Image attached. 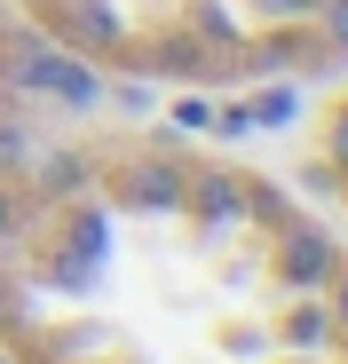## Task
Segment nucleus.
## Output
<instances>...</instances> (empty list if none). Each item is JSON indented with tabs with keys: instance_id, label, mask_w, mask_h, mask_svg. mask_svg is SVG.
<instances>
[{
	"instance_id": "obj_10",
	"label": "nucleus",
	"mask_w": 348,
	"mask_h": 364,
	"mask_svg": "<svg viewBox=\"0 0 348 364\" xmlns=\"http://www.w3.org/2000/svg\"><path fill=\"white\" fill-rule=\"evenodd\" d=\"M285 333H293V348H309V341H325V309H293V325H285Z\"/></svg>"
},
{
	"instance_id": "obj_2",
	"label": "nucleus",
	"mask_w": 348,
	"mask_h": 364,
	"mask_svg": "<svg viewBox=\"0 0 348 364\" xmlns=\"http://www.w3.org/2000/svg\"><path fill=\"white\" fill-rule=\"evenodd\" d=\"M277 277H285V285H325V277H332V246H325L317 230H293L285 254H277Z\"/></svg>"
},
{
	"instance_id": "obj_1",
	"label": "nucleus",
	"mask_w": 348,
	"mask_h": 364,
	"mask_svg": "<svg viewBox=\"0 0 348 364\" xmlns=\"http://www.w3.org/2000/svg\"><path fill=\"white\" fill-rule=\"evenodd\" d=\"M9 80H16V87H48L55 103H95V95H103V80H95L87 64H72V55H55V48H24Z\"/></svg>"
},
{
	"instance_id": "obj_3",
	"label": "nucleus",
	"mask_w": 348,
	"mask_h": 364,
	"mask_svg": "<svg viewBox=\"0 0 348 364\" xmlns=\"http://www.w3.org/2000/svg\"><path fill=\"white\" fill-rule=\"evenodd\" d=\"M127 198L135 206H183V174H174V166H135Z\"/></svg>"
},
{
	"instance_id": "obj_7",
	"label": "nucleus",
	"mask_w": 348,
	"mask_h": 364,
	"mask_svg": "<svg viewBox=\"0 0 348 364\" xmlns=\"http://www.w3.org/2000/svg\"><path fill=\"white\" fill-rule=\"evenodd\" d=\"M174 127L206 135V127H214V103H206V95H183V103H174Z\"/></svg>"
},
{
	"instance_id": "obj_13",
	"label": "nucleus",
	"mask_w": 348,
	"mask_h": 364,
	"mask_svg": "<svg viewBox=\"0 0 348 364\" xmlns=\"http://www.w3.org/2000/svg\"><path fill=\"white\" fill-rule=\"evenodd\" d=\"M9 222H16V214H9V198H0V237H9Z\"/></svg>"
},
{
	"instance_id": "obj_5",
	"label": "nucleus",
	"mask_w": 348,
	"mask_h": 364,
	"mask_svg": "<svg viewBox=\"0 0 348 364\" xmlns=\"http://www.w3.org/2000/svg\"><path fill=\"white\" fill-rule=\"evenodd\" d=\"M246 111H254V127H285V119L301 111V95H293V87H269V95H254Z\"/></svg>"
},
{
	"instance_id": "obj_11",
	"label": "nucleus",
	"mask_w": 348,
	"mask_h": 364,
	"mask_svg": "<svg viewBox=\"0 0 348 364\" xmlns=\"http://www.w3.org/2000/svg\"><path fill=\"white\" fill-rule=\"evenodd\" d=\"M332 166H340V174H348V111H340V119H332Z\"/></svg>"
},
{
	"instance_id": "obj_6",
	"label": "nucleus",
	"mask_w": 348,
	"mask_h": 364,
	"mask_svg": "<svg viewBox=\"0 0 348 364\" xmlns=\"http://www.w3.org/2000/svg\"><path fill=\"white\" fill-rule=\"evenodd\" d=\"M325 0H254V16H269V24H293V16H317Z\"/></svg>"
},
{
	"instance_id": "obj_4",
	"label": "nucleus",
	"mask_w": 348,
	"mask_h": 364,
	"mask_svg": "<svg viewBox=\"0 0 348 364\" xmlns=\"http://www.w3.org/2000/svg\"><path fill=\"white\" fill-rule=\"evenodd\" d=\"M198 214H206L214 230H222V222H238V214H246V191H238V182H222V174H214L206 191H198Z\"/></svg>"
},
{
	"instance_id": "obj_9",
	"label": "nucleus",
	"mask_w": 348,
	"mask_h": 364,
	"mask_svg": "<svg viewBox=\"0 0 348 364\" xmlns=\"http://www.w3.org/2000/svg\"><path fill=\"white\" fill-rule=\"evenodd\" d=\"M317 16H325V40L340 48V64H348V0H325Z\"/></svg>"
},
{
	"instance_id": "obj_12",
	"label": "nucleus",
	"mask_w": 348,
	"mask_h": 364,
	"mask_svg": "<svg viewBox=\"0 0 348 364\" xmlns=\"http://www.w3.org/2000/svg\"><path fill=\"white\" fill-rule=\"evenodd\" d=\"M332 317H340V325H348V277H340V301H332Z\"/></svg>"
},
{
	"instance_id": "obj_8",
	"label": "nucleus",
	"mask_w": 348,
	"mask_h": 364,
	"mask_svg": "<svg viewBox=\"0 0 348 364\" xmlns=\"http://www.w3.org/2000/svg\"><path fill=\"white\" fill-rule=\"evenodd\" d=\"M72 24H80V32H95V40H111V32H119V24H111V9H103V0H80V9H72Z\"/></svg>"
}]
</instances>
